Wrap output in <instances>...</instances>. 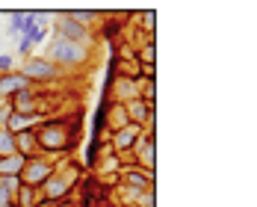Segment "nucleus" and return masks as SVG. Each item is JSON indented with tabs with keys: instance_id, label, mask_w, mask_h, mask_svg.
I'll use <instances>...</instances> for the list:
<instances>
[{
	"instance_id": "obj_23",
	"label": "nucleus",
	"mask_w": 257,
	"mask_h": 207,
	"mask_svg": "<svg viewBox=\"0 0 257 207\" xmlns=\"http://www.w3.org/2000/svg\"><path fill=\"white\" fill-rule=\"evenodd\" d=\"M18 53H21V56H33V42H30V39H27V36H21V39H18Z\"/></svg>"
},
{
	"instance_id": "obj_20",
	"label": "nucleus",
	"mask_w": 257,
	"mask_h": 207,
	"mask_svg": "<svg viewBox=\"0 0 257 207\" xmlns=\"http://www.w3.org/2000/svg\"><path fill=\"white\" fill-rule=\"evenodd\" d=\"M139 65H154V42L139 48Z\"/></svg>"
},
{
	"instance_id": "obj_11",
	"label": "nucleus",
	"mask_w": 257,
	"mask_h": 207,
	"mask_svg": "<svg viewBox=\"0 0 257 207\" xmlns=\"http://www.w3.org/2000/svg\"><path fill=\"white\" fill-rule=\"evenodd\" d=\"M124 113H127L130 125H139V128H145V130L154 125V104H145L142 98L124 104Z\"/></svg>"
},
{
	"instance_id": "obj_8",
	"label": "nucleus",
	"mask_w": 257,
	"mask_h": 207,
	"mask_svg": "<svg viewBox=\"0 0 257 207\" xmlns=\"http://www.w3.org/2000/svg\"><path fill=\"white\" fill-rule=\"evenodd\" d=\"M142 133H145V128H139V125H124V128H118V130L109 133L106 145H109V151L115 157H127L130 151H133V145L139 142Z\"/></svg>"
},
{
	"instance_id": "obj_13",
	"label": "nucleus",
	"mask_w": 257,
	"mask_h": 207,
	"mask_svg": "<svg viewBox=\"0 0 257 207\" xmlns=\"http://www.w3.org/2000/svg\"><path fill=\"white\" fill-rule=\"evenodd\" d=\"M24 163H27V157H21V154L0 157V178H21Z\"/></svg>"
},
{
	"instance_id": "obj_17",
	"label": "nucleus",
	"mask_w": 257,
	"mask_h": 207,
	"mask_svg": "<svg viewBox=\"0 0 257 207\" xmlns=\"http://www.w3.org/2000/svg\"><path fill=\"white\" fill-rule=\"evenodd\" d=\"M121 166H124V163H121V157H115V154H106L103 160H98V172H101V178L106 175V172H112V178H115Z\"/></svg>"
},
{
	"instance_id": "obj_1",
	"label": "nucleus",
	"mask_w": 257,
	"mask_h": 207,
	"mask_svg": "<svg viewBox=\"0 0 257 207\" xmlns=\"http://www.w3.org/2000/svg\"><path fill=\"white\" fill-rule=\"evenodd\" d=\"M33 136H36V148H39L42 157H62L74 148V133L65 128L62 119L42 122L39 128L33 130Z\"/></svg>"
},
{
	"instance_id": "obj_9",
	"label": "nucleus",
	"mask_w": 257,
	"mask_h": 207,
	"mask_svg": "<svg viewBox=\"0 0 257 207\" xmlns=\"http://www.w3.org/2000/svg\"><path fill=\"white\" fill-rule=\"evenodd\" d=\"M133 166L142 169V172H154V160H157V145H154V130H145L139 136V142L133 145Z\"/></svg>"
},
{
	"instance_id": "obj_14",
	"label": "nucleus",
	"mask_w": 257,
	"mask_h": 207,
	"mask_svg": "<svg viewBox=\"0 0 257 207\" xmlns=\"http://www.w3.org/2000/svg\"><path fill=\"white\" fill-rule=\"evenodd\" d=\"M18 186H21V178H0V207H15Z\"/></svg>"
},
{
	"instance_id": "obj_15",
	"label": "nucleus",
	"mask_w": 257,
	"mask_h": 207,
	"mask_svg": "<svg viewBox=\"0 0 257 207\" xmlns=\"http://www.w3.org/2000/svg\"><path fill=\"white\" fill-rule=\"evenodd\" d=\"M15 207H42V195H39V189L21 183L18 192H15Z\"/></svg>"
},
{
	"instance_id": "obj_6",
	"label": "nucleus",
	"mask_w": 257,
	"mask_h": 207,
	"mask_svg": "<svg viewBox=\"0 0 257 207\" xmlns=\"http://www.w3.org/2000/svg\"><path fill=\"white\" fill-rule=\"evenodd\" d=\"M53 172H56V163H53L51 157H42V154H36V157H30L24 163V169H21V183L24 186H42V183L51 178Z\"/></svg>"
},
{
	"instance_id": "obj_12",
	"label": "nucleus",
	"mask_w": 257,
	"mask_h": 207,
	"mask_svg": "<svg viewBox=\"0 0 257 207\" xmlns=\"http://www.w3.org/2000/svg\"><path fill=\"white\" fill-rule=\"evenodd\" d=\"M103 125L109 128V133H112V130H118V128H124V125H130L127 113H124V104H112V101H109L106 116H103Z\"/></svg>"
},
{
	"instance_id": "obj_16",
	"label": "nucleus",
	"mask_w": 257,
	"mask_h": 207,
	"mask_svg": "<svg viewBox=\"0 0 257 207\" xmlns=\"http://www.w3.org/2000/svg\"><path fill=\"white\" fill-rule=\"evenodd\" d=\"M15 151L21 157H36L39 154V148H36V136H33V130H27V133H15Z\"/></svg>"
},
{
	"instance_id": "obj_2",
	"label": "nucleus",
	"mask_w": 257,
	"mask_h": 207,
	"mask_svg": "<svg viewBox=\"0 0 257 207\" xmlns=\"http://www.w3.org/2000/svg\"><path fill=\"white\" fill-rule=\"evenodd\" d=\"M45 59H51L56 68H80L89 62L92 56V48L89 45H77V42H65L59 36H53L51 45H45Z\"/></svg>"
},
{
	"instance_id": "obj_21",
	"label": "nucleus",
	"mask_w": 257,
	"mask_h": 207,
	"mask_svg": "<svg viewBox=\"0 0 257 207\" xmlns=\"http://www.w3.org/2000/svg\"><path fill=\"white\" fill-rule=\"evenodd\" d=\"M15 71V56L12 53H0V74H9Z\"/></svg>"
},
{
	"instance_id": "obj_7",
	"label": "nucleus",
	"mask_w": 257,
	"mask_h": 207,
	"mask_svg": "<svg viewBox=\"0 0 257 207\" xmlns=\"http://www.w3.org/2000/svg\"><path fill=\"white\" fill-rule=\"evenodd\" d=\"M118 183L130 189L133 195H142V192H154V172H142L136 166H121L118 169Z\"/></svg>"
},
{
	"instance_id": "obj_18",
	"label": "nucleus",
	"mask_w": 257,
	"mask_h": 207,
	"mask_svg": "<svg viewBox=\"0 0 257 207\" xmlns=\"http://www.w3.org/2000/svg\"><path fill=\"white\" fill-rule=\"evenodd\" d=\"M15 151V133H9L6 128H0V157H12Z\"/></svg>"
},
{
	"instance_id": "obj_3",
	"label": "nucleus",
	"mask_w": 257,
	"mask_h": 207,
	"mask_svg": "<svg viewBox=\"0 0 257 207\" xmlns=\"http://www.w3.org/2000/svg\"><path fill=\"white\" fill-rule=\"evenodd\" d=\"M77 169H68V166H56L48 181L39 186V195H42V204H62L71 192H74V181H77Z\"/></svg>"
},
{
	"instance_id": "obj_4",
	"label": "nucleus",
	"mask_w": 257,
	"mask_h": 207,
	"mask_svg": "<svg viewBox=\"0 0 257 207\" xmlns=\"http://www.w3.org/2000/svg\"><path fill=\"white\" fill-rule=\"evenodd\" d=\"M53 36L65 39V42H77V45H89L92 48V30L86 21L74 18V12H62V15H53Z\"/></svg>"
},
{
	"instance_id": "obj_10",
	"label": "nucleus",
	"mask_w": 257,
	"mask_h": 207,
	"mask_svg": "<svg viewBox=\"0 0 257 207\" xmlns=\"http://www.w3.org/2000/svg\"><path fill=\"white\" fill-rule=\"evenodd\" d=\"M30 89H36L30 80L15 68V71H9V74H0V101H12V98H18V95H24Z\"/></svg>"
},
{
	"instance_id": "obj_22",
	"label": "nucleus",
	"mask_w": 257,
	"mask_h": 207,
	"mask_svg": "<svg viewBox=\"0 0 257 207\" xmlns=\"http://www.w3.org/2000/svg\"><path fill=\"white\" fill-rule=\"evenodd\" d=\"M27 39L33 42V48H39V45H45V39H48V30H45V27H39V30H36L33 36H27Z\"/></svg>"
},
{
	"instance_id": "obj_5",
	"label": "nucleus",
	"mask_w": 257,
	"mask_h": 207,
	"mask_svg": "<svg viewBox=\"0 0 257 207\" xmlns=\"http://www.w3.org/2000/svg\"><path fill=\"white\" fill-rule=\"evenodd\" d=\"M21 74H24L33 86H39V83H53V80L62 77V68H56L51 59H45L42 53H33V56H27L24 65L18 68Z\"/></svg>"
},
{
	"instance_id": "obj_19",
	"label": "nucleus",
	"mask_w": 257,
	"mask_h": 207,
	"mask_svg": "<svg viewBox=\"0 0 257 207\" xmlns=\"http://www.w3.org/2000/svg\"><path fill=\"white\" fill-rule=\"evenodd\" d=\"M6 36H24V12H12L9 15V24H6Z\"/></svg>"
}]
</instances>
